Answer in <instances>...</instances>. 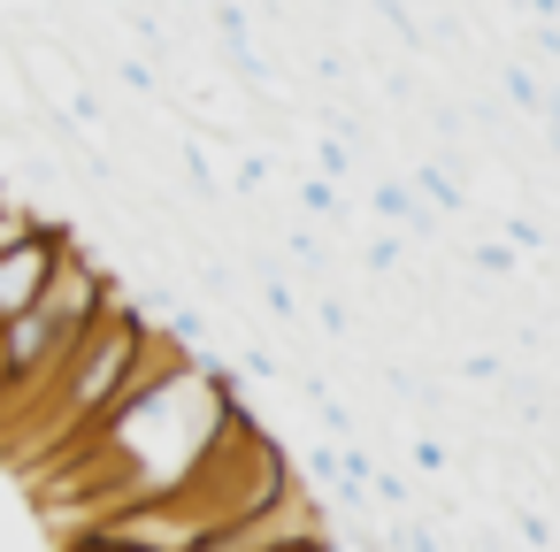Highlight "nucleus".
Returning <instances> with one entry per match:
<instances>
[{"instance_id": "obj_5", "label": "nucleus", "mask_w": 560, "mask_h": 552, "mask_svg": "<svg viewBox=\"0 0 560 552\" xmlns=\"http://www.w3.org/2000/svg\"><path fill=\"white\" fill-rule=\"evenodd\" d=\"M261 185H269V154H246L238 162V192H261Z\"/></svg>"}, {"instance_id": "obj_2", "label": "nucleus", "mask_w": 560, "mask_h": 552, "mask_svg": "<svg viewBox=\"0 0 560 552\" xmlns=\"http://www.w3.org/2000/svg\"><path fill=\"white\" fill-rule=\"evenodd\" d=\"M62 552H139V544H124L116 529H101V521H93V529H78V537H70Z\"/></svg>"}, {"instance_id": "obj_6", "label": "nucleus", "mask_w": 560, "mask_h": 552, "mask_svg": "<svg viewBox=\"0 0 560 552\" xmlns=\"http://www.w3.org/2000/svg\"><path fill=\"white\" fill-rule=\"evenodd\" d=\"M323 9H338V0H323Z\"/></svg>"}, {"instance_id": "obj_3", "label": "nucleus", "mask_w": 560, "mask_h": 552, "mask_svg": "<svg viewBox=\"0 0 560 552\" xmlns=\"http://www.w3.org/2000/svg\"><path fill=\"white\" fill-rule=\"evenodd\" d=\"M32 223H39V215H24L16 200H0V254H9V246H16V238H24Z\"/></svg>"}, {"instance_id": "obj_1", "label": "nucleus", "mask_w": 560, "mask_h": 552, "mask_svg": "<svg viewBox=\"0 0 560 552\" xmlns=\"http://www.w3.org/2000/svg\"><path fill=\"white\" fill-rule=\"evenodd\" d=\"M147 315H131L124 300H108L93 322H85V338L62 353V368L47 376V391L32 399L39 414H55V437L70 445V437H85L116 399H124V384H131V368H139V353H147Z\"/></svg>"}, {"instance_id": "obj_4", "label": "nucleus", "mask_w": 560, "mask_h": 552, "mask_svg": "<svg viewBox=\"0 0 560 552\" xmlns=\"http://www.w3.org/2000/svg\"><path fill=\"white\" fill-rule=\"evenodd\" d=\"M476 269L483 277H514V246H476Z\"/></svg>"}, {"instance_id": "obj_7", "label": "nucleus", "mask_w": 560, "mask_h": 552, "mask_svg": "<svg viewBox=\"0 0 560 552\" xmlns=\"http://www.w3.org/2000/svg\"><path fill=\"white\" fill-rule=\"evenodd\" d=\"M185 9H192V0H185Z\"/></svg>"}]
</instances>
